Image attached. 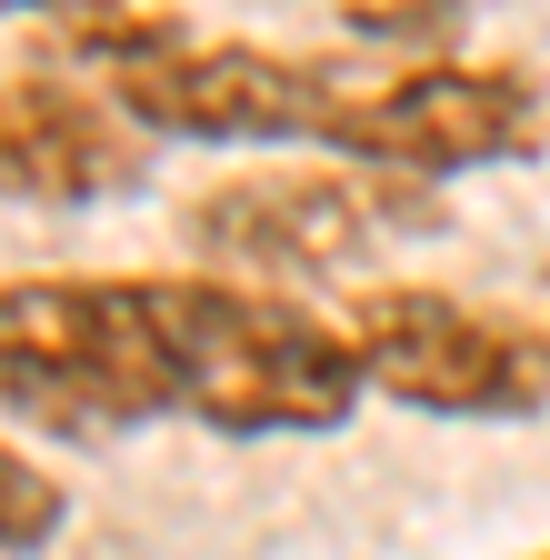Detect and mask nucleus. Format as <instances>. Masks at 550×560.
<instances>
[{"label": "nucleus", "instance_id": "nucleus-1", "mask_svg": "<svg viewBox=\"0 0 550 560\" xmlns=\"http://www.w3.org/2000/svg\"><path fill=\"white\" fill-rule=\"evenodd\" d=\"M371 400L330 311L221 270H31L0 280V410L50 441L190 420L211 441H330Z\"/></svg>", "mask_w": 550, "mask_h": 560}, {"label": "nucleus", "instance_id": "nucleus-4", "mask_svg": "<svg viewBox=\"0 0 550 560\" xmlns=\"http://www.w3.org/2000/svg\"><path fill=\"white\" fill-rule=\"evenodd\" d=\"M400 210H410V180H381V171H231L190 190L180 241L200 250V270L301 301V280L361 270Z\"/></svg>", "mask_w": 550, "mask_h": 560}, {"label": "nucleus", "instance_id": "nucleus-6", "mask_svg": "<svg viewBox=\"0 0 550 560\" xmlns=\"http://www.w3.org/2000/svg\"><path fill=\"white\" fill-rule=\"evenodd\" d=\"M60 530H71V490H60V470H40L21 441H0V560H40Z\"/></svg>", "mask_w": 550, "mask_h": 560}, {"label": "nucleus", "instance_id": "nucleus-9", "mask_svg": "<svg viewBox=\"0 0 550 560\" xmlns=\"http://www.w3.org/2000/svg\"><path fill=\"white\" fill-rule=\"evenodd\" d=\"M540 340H550V320H540Z\"/></svg>", "mask_w": 550, "mask_h": 560}, {"label": "nucleus", "instance_id": "nucleus-3", "mask_svg": "<svg viewBox=\"0 0 550 560\" xmlns=\"http://www.w3.org/2000/svg\"><path fill=\"white\" fill-rule=\"evenodd\" d=\"M540 140V81L520 60H351V91H340L330 120V151L351 171L381 180H460V171H491L520 161Z\"/></svg>", "mask_w": 550, "mask_h": 560}, {"label": "nucleus", "instance_id": "nucleus-8", "mask_svg": "<svg viewBox=\"0 0 550 560\" xmlns=\"http://www.w3.org/2000/svg\"><path fill=\"white\" fill-rule=\"evenodd\" d=\"M520 560H550V540H540V550H520Z\"/></svg>", "mask_w": 550, "mask_h": 560}, {"label": "nucleus", "instance_id": "nucleus-2", "mask_svg": "<svg viewBox=\"0 0 550 560\" xmlns=\"http://www.w3.org/2000/svg\"><path fill=\"white\" fill-rule=\"evenodd\" d=\"M361 381L421 420H540L550 410V340L511 311H480L441 280H361L340 311Z\"/></svg>", "mask_w": 550, "mask_h": 560}, {"label": "nucleus", "instance_id": "nucleus-5", "mask_svg": "<svg viewBox=\"0 0 550 560\" xmlns=\"http://www.w3.org/2000/svg\"><path fill=\"white\" fill-rule=\"evenodd\" d=\"M151 171V140L130 130L101 91L50 81V70H21L0 81V200L31 210H101L130 200Z\"/></svg>", "mask_w": 550, "mask_h": 560}, {"label": "nucleus", "instance_id": "nucleus-7", "mask_svg": "<svg viewBox=\"0 0 550 560\" xmlns=\"http://www.w3.org/2000/svg\"><path fill=\"white\" fill-rule=\"evenodd\" d=\"M0 11H40V21L60 31V21H101V11H141V0H0Z\"/></svg>", "mask_w": 550, "mask_h": 560}]
</instances>
